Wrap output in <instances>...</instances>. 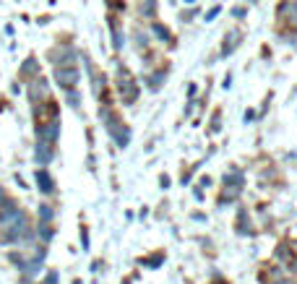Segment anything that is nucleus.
Wrapping results in <instances>:
<instances>
[{
  "instance_id": "4",
  "label": "nucleus",
  "mask_w": 297,
  "mask_h": 284,
  "mask_svg": "<svg viewBox=\"0 0 297 284\" xmlns=\"http://www.w3.org/2000/svg\"><path fill=\"white\" fill-rule=\"evenodd\" d=\"M58 133H60V123L58 120H52L50 125H39V128H37V139L44 141V143H55Z\"/></svg>"
},
{
  "instance_id": "15",
  "label": "nucleus",
  "mask_w": 297,
  "mask_h": 284,
  "mask_svg": "<svg viewBox=\"0 0 297 284\" xmlns=\"http://www.w3.org/2000/svg\"><path fill=\"white\" fill-rule=\"evenodd\" d=\"M154 32H156V36H159V39H170V32H167L162 24H156V26H154Z\"/></svg>"
},
{
  "instance_id": "7",
  "label": "nucleus",
  "mask_w": 297,
  "mask_h": 284,
  "mask_svg": "<svg viewBox=\"0 0 297 284\" xmlns=\"http://www.w3.org/2000/svg\"><path fill=\"white\" fill-rule=\"evenodd\" d=\"M37 188H39L42 193H52L55 190V182H52V178L47 175V172L37 170Z\"/></svg>"
},
{
  "instance_id": "9",
  "label": "nucleus",
  "mask_w": 297,
  "mask_h": 284,
  "mask_svg": "<svg viewBox=\"0 0 297 284\" xmlns=\"http://www.w3.org/2000/svg\"><path fill=\"white\" fill-rule=\"evenodd\" d=\"M237 42H240V34H237V32H229V34H227V39H224V44H222V58H227V55L232 52V47H235Z\"/></svg>"
},
{
  "instance_id": "13",
  "label": "nucleus",
  "mask_w": 297,
  "mask_h": 284,
  "mask_svg": "<svg viewBox=\"0 0 297 284\" xmlns=\"http://www.w3.org/2000/svg\"><path fill=\"white\" fill-rule=\"evenodd\" d=\"M50 219H52V209L47 204H42L39 206V222H50Z\"/></svg>"
},
{
  "instance_id": "6",
  "label": "nucleus",
  "mask_w": 297,
  "mask_h": 284,
  "mask_svg": "<svg viewBox=\"0 0 297 284\" xmlns=\"http://www.w3.org/2000/svg\"><path fill=\"white\" fill-rule=\"evenodd\" d=\"M52 143H44V141H39L37 143V151H34V157H37V162L39 164H47V162H52Z\"/></svg>"
},
{
  "instance_id": "12",
  "label": "nucleus",
  "mask_w": 297,
  "mask_h": 284,
  "mask_svg": "<svg viewBox=\"0 0 297 284\" xmlns=\"http://www.w3.org/2000/svg\"><path fill=\"white\" fill-rule=\"evenodd\" d=\"M154 8H156V0H141V13L144 16H151Z\"/></svg>"
},
{
  "instance_id": "8",
  "label": "nucleus",
  "mask_w": 297,
  "mask_h": 284,
  "mask_svg": "<svg viewBox=\"0 0 297 284\" xmlns=\"http://www.w3.org/2000/svg\"><path fill=\"white\" fill-rule=\"evenodd\" d=\"M29 94H32V102H37V99H44V97H47V84H44L42 78L32 81V86H29Z\"/></svg>"
},
{
  "instance_id": "2",
  "label": "nucleus",
  "mask_w": 297,
  "mask_h": 284,
  "mask_svg": "<svg viewBox=\"0 0 297 284\" xmlns=\"http://www.w3.org/2000/svg\"><path fill=\"white\" fill-rule=\"evenodd\" d=\"M102 117H105V123H107V131L112 133V139L117 146H128V141H131V131H128L125 125H120L117 120L110 112H102Z\"/></svg>"
},
{
  "instance_id": "1",
  "label": "nucleus",
  "mask_w": 297,
  "mask_h": 284,
  "mask_svg": "<svg viewBox=\"0 0 297 284\" xmlns=\"http://www.w3.org/2000/svg\"><path fill=\"white\" fill-rule=\"evenodd\" d=\"M21 237H26V216L24 214H18L8 224H0V243L3 245H13Z\"/></svg>"
},
{
  "instance_id": "16",
  "label": "nucleus",
  "mask_w": 297,
  "mask_h": 284,
  "mask_svg": "<svg viewBox=\"0 0 297 284\" xmlns=\"http://www.w3.org/2000/svg\"><path fill=\"white\" fill-rule=\"evenodd\" d=\"M55 282H58V274L50 271V274H47V282H44V284H55Z\"/></svg>"
},
{
  "instance_id": "5",
  "label": "nucleus",
  "mask_w": 297,
  "mask_h": 284,
  "mask_svg": "<svg viewBox=\"0 0 297 284\" xmlns=\"http://www.w3.org/2000/svg\"><path fill=\"white\" fill-rule=\"evenodd\" d=\"M55 81H58L60 86L71 89V86L78 84V71H76V68H58V73H55Z\"/></svg>"
},
{
  "instance_id": "14",
  "label": "nucleus",
  "mask_w": 297,
  "mask_h": 284,
  "mask_svg": "<svg viewBox=\"0 0 297 284\" xmlns=\"http://www.w3.org/2000/svg\"><path fill=\"white\" fill-rule=\"evenodd\" d=\"M32 71H37V60H26L24 68H21V76H24V78H32V76H29Z\"/></svg>"
},
{
  "instance_id": "18",
  "label": "nucleus",
  "mask_w": 297,
  "mask_h": 284,
  "mask_svg": "<svg viewBox=\"0 0 297 284\" xmlns=\"http://www.w3.org/2000/svg\"><path fill=\"white\" fill-rule=\"evenodd\" d=\"M0 204H3V190H0Z\"/></svg>"
},
{
  "instance_id": "11",
  "label": "nucleus",
  "mask_w": 297,
  "mask_h": 284,
  "mask_svg": "<svg viewBox=\"0 0 297 284\" xmlns=\"http://www.w3.org/2000/svg\"><path fill=\"white\" fill-rule=\"evenodd\" d=\"M39 237L44 243L52 240V230H50V222H39Z\"/></svg>"
},
{
  "instance_id": "3",
  "label": "nucleus",
  "mask_w": 297,
  "mask_h": 284,
  "mask_svg": "<svg viewBox=\"0 0 297 284\" xmlns=\"http://www.w3.org/2000/svg\"><path fill=\"white\" fill-rule=\"evenodd\" d=\"M240 188H243V175H240V172H229L224 178V190H222L219 201L222 204H229V201L240 193Z\"/></svg>"
},
{
  "instance_id": "17",
  "label": "nucleus",
  "mask_w": 297,
  "mask_h": 284,
  "mask_svg": "<svg viewBox=\"0 0 297 284\" xmlns=\"http://www.w3.org/2000/svg\"><path fill=\"white\" fill-rule=\"evenodd\" d=\"M68 102H71L73 107H78V94H68Z\"/></svg>"
},
{
  "instance_id": "10",
  "label": "nucleus",
  "mask_w": 297,
  "mask_h": 284,
  "mask_svg": "<svg viewBox=\"0 0 297 284\" xmlns=\"http://www.w3.org/2000/svg\"><path fill=\"white\" fill-rule=\"evenodd\" d=\"M50 58H52V63H60V66H63V63H71L76 55H73V50H55Z\"/></svg>"
}]
</instances>
